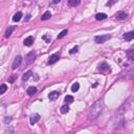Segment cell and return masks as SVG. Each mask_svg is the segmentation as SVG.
<instances>
[{
	"label": "cell",
	"instance_id": "obj_11",
	"mask_svg": "<svg viewBox=\"0 0 134 134\" xmlns=\"http://www.w3.org/2000/svg\"><path fill=\"white\" fill-rule=\"evenodd\" d=\"M26 92H27V94H29V96H34V94L37 93V88L35 87V86H30V87L27 88Z\"/></svg>",
	"mask_w": 134,
	"mask_h": 134
},
{
	"label": "cell",
	"instance_id": "obj_20",
	"mask_svg": "<svg viewBox=\"0 0 134 134\" xmlns=\"http://www.w3.org/2000/svg\"><path fill=\"white\" fill-rule=\"evenodd\" d=\"M73 100H75V98H73L72 96H66L65 98H64V102L66 104H70V103H72L73 102Z\"/></svg>",
	"mask_w": 134,
	"mask_h": 134
},
{
	"label": "cell",
	"instance_id": "obj_6",
	"mask_svg": "<svg viewBox=\"0 0 134 134\" xmlns=\"http://www.w3.org/2000/svg\"><path fill=\"white\" fill-rule=\"evenodd\" d=\"M98 69H100L101 71H107V72H110L111 71L110 66H109L106 62H102L101 64L98 65Z\"/></svg>",
	"mask_w": 134,
	"mask_h": 134
},
{
	"label": "cell",
	"instance_id": "obj_28",
	"mask_svg": "<svg viewBox=\"0 0 134 134\" xmlns=\"http://www.w3.org/2000/svg\"><path fill=\"white\" fill-rule=\"evenodd\" d=\"M10 122H12V117H10V116H6V117H4V123L6 125L10 124Z\"/></svg>",
	"mask_w": 134,
	"mask_h": 134
},
{
	"label": "cell",
	"instance_id": "obj_23",
	"mask_svg": "<svg viewBox=\"0 0 134 134\" xmlns=\"http://www.w3.org/2000/svg\"><path fill=\"white\" fill-rule=\"evenodd\" d=\"M6 90H8V86H6V84H1V85H0V96L4 93Z\"/></svg>",
	"mask_w": 134,
	"mask_h": 134
},
{
	"label": "cell",
	"instance_id": "obj_19",
	"mask_svg": "<svg viewBox=\"0 0 134 134\" xmlns=\"http://www.w3.org/2000/svg\"><path fill=\"white\" fill-rule=\"evenodd\" d=\"M60 111H61V113H63V114H66L67 112H69V107H68V105L62 106L61 109H60Z\"/></svg>",
	"mask_w": 134,
	"mask_h": 134
},
{
	"label": "cell",
	"instance_id": "obj_29",
	"mask_svg": "<svg viewBox=\"0 0 134 134\" xmlns=\"http://www.w3.org/2000/svg\"><path fill=\"white\" fill-rule=\"evenodd\" d=\"M60 1H61V0H52V2H54L55 4H57V3H59Z\"/></svg>",
	"mask_w": 134,
	"mask_h": 134
},
{
	"label": "cell",
	"instance_id": "obj_12",
	"mask_svg": "<svg viewBox=\"0 0 134 134\" xmlns=\"http://www.w3.org/2000/svg\"><path fill=\"white\" fill-rule=\"evenodd\" d=\"M22 16H23V14L21 12H17L13 17V21L14 22H19V21L21 20V18H22Z\"/></svg>",
	"mask_w": 134,
	"mask_h": 134
},
{
	"label": "cell",
	"instance_id": "obj_4",
	"mask_svg": "<svg viewBox=\"0 0 134 134\" xmlns=\"http://www.w3.org/2000/svg\"><path fill=\"white\" fill-rule=\"evenodd\" d=\"M21 63H22V57L21 56H17L15 58L13 62V65H12V69L13 70H16L17 68H19V66L21 65Z\"/></svg>",
	"mask_w": 134,
	"mask_h": 134
},
{
	"label": "cell",
	"instance_id": "obj_27",
	"mask_svg": "<svg viewBox=\"0 0 134 134\" xmlns=\"http://www.w3.org/2000/svg\"><path fill=\"white\" fill-rule=\"evenodd\" d=\"M77 49H79V46H75L72 49H70V51H69V54L70 55H73V54H76V52H77Z\"/></svg>",
	"mask_w": 134,
	"mask_h": 134
},
{
	"label": "cell",
	"instance_id": "obj_31",
	"mask_svg": "<svg viewBox=\"0 0 134 134\" xmlns=\"http://www.w3.org/2000/svg\"><path fill=\"white\" fill-rule=\"evenodd\" d=\"M92 87H93V88H96V87H97V83H94V85H93Z\"/></svg>",
	"mask_w": 134,
	"mask_h": 134
},
{
	"label": "cell",
	"instance_id": "obj_30",
	"mask_svg": "<svg viewBox=\"0 0 134 134\" xmlns=\"http://www.w3.org/2000/svg\"><path fill=\"white\" fill-rule=\"evenodd\" d=\"M29 19H30V15H27V16H26V19H25V21H29Z\"/></svg>",
	"mask_w": 134,
	"mask_h": 134
},
{
	"label": "cell",
	"instance_id": "obj_2",
	"mask_svg": "<svg viewBox=\"0 0 134 134\" xmlns=\"http://www.w3.org/2000/svg\"><path fill=\"white\" fill-rule=\"evenodd\" d=\"M109 39H111V35H103V36H96L94 37V41L96 43L101 44V43H105Z\"/></svg>",
	"mask_w": 134,
	"mask_h": 134
},
{
	"label": "cell",
	"instance_id": "obj_10",
	"mask_svg": "<svg viewBox=\"0 0 134 134\" xmlns=\"http://www.w3.org/2000/svg\"><path fill=\"white\" fill-rule=\"evenodd\" d=\"M33 43H34V37H33V36L27 37L25 40H24V42H23V44L25 45V46H27V47L31 46V45H33Z\"/></svg>",
	"mask_w": 134,
	"mask_h": 134
},
{
	"label": "cell",
	"instance_id": "obj_21",
	"mask_svg": "<svg viewBox=\"0 0 134 134\" xmlns=\"http://www.w3.org/2000/svg\"><path fill=\"white\" fill-rule=\"evenodd\" d=\"M127 56H128V58L130 60H134V50H133V48H130L128 52H127Z\"/></svg>",
	"mask_w": 134,
	"mask_h": 134
},
{
	"label": "cell",
	"instance_id": "obj_1",
	"mask_svg": "<svg viewBox=\"0 0 134 134\" xmlns=\"http://www.w3.org/2000/svg\"><path fill=\"white\" fill-rule=\"evenodd\" d=\"M104 101L102 100H98L96 101V103H94L92 106H91L90 110H89V114H88V116H89V119H91V121H94V119H96L98 117V115H100L102 113V111H103L104 109Z\"/></svg>",
	"mask_w": 134,
	"mask_h": 134
},
{
	"label": "cell",
	"instance_id": "obj_24",
	"mask_svg": "<svg viewBox=\"0 0 134 134\" xmlns=\"http://www.w3.org/2000/svg\"><path fill=\"white\" fill-rule=\"evenodd\" d=\"M42 39H43L46 43H50V41H51L50 35H43V36H42Z\"/></svg>",
	"mask_w": 134,
	"mask_h": 134
},
{
	"label": "cell",
	"instance_id": "obj_5",
	"mask_svg": "<svg viewBox=\"0 0 134 134\" xmlns=\"http://www.w3.org/2000/svg\"><path fill=\"white\" fill-rule=\"evenodd\" d=\"M25 60H26V64H31V63H34L35 60H36V54H35V51L29 52V54L25 57Z\"/></svg>",
	"mask_w": 134,
	"mask_h": 134
},
{
	"label": "cell",
	"instance_id": "obj_14",
	"mask_svg": "<svg viewBox=\"0 0 134 134\" xmlns=\"http://www.w3.org/2000/svg\"><path fill=\"white\" fill-rule=\"evenodd\" d=\"M31 75H33V72L30 71V70H29V71H26L25 73H24V75L22 76V81L23 82H26L27 80L29 79V77H31Z\"/></svg>",
	"mask_w": 134,
	"mask_h": 134
},
{
	"label": "cell",
	"instance_id": "obj_15",
	"mask_svg": "<svg viewBox=\"0 0 134 134\" xmlns=\"http://www.w3.org/2000/svg\"><path fill=\"white\" fill-rule=\"evenodd\" d=\"M107 18V15H106L105 13H100V14H96V19L97 21H101V20H105Z\"/></svg>",
	"mask_w": 134,
	"mask_h": 134
},
{
	"label": "cell",
	"instance_id": "obj_9",
	"mask_svg": "<svg viewBox=\"0 0 134 134\" xmlns=\"http://www.w3.org/2000/svg\"><path fill=\"white\" fill-rule=\"evenodd\" d=\"M59 96H60V92H59V91H52V92H50V93L48 94V98L50 101H56Z\"/></svg>",
	"mask_w": 134,
	"mask_h": 134
},
{
	"label": "cell",
	"instance_id": "obj_25",
	"mask_svg": "<svg viewBox=\"0 0 134 134\" xmlns=\"http://www.w3.org/2000/svg\"><path fill=\"white\" fill-rule=\"evenodd\" d=\"M67 34H68V30H67V29H64V30H62L61 33L59 34V36H58V39H62V38H64V37L66 36Z\"/></svg>",
	"mask_w": 134,
	"mask_h": 134
},
{
	"label": "cell",
	"instance_id": "obj_16",
	"mask_svg": "<svg viewBox=\"0 0 134 134\" xmlns=\"http://www.w3.org/2000/svg\"><path fill=\"white\" fill-rule=\"evenodd\" d=\"M50 17H51V13L50 12H45L43 15H42V17H41V20L42 21H45V20H48V19H50Z\"/></svg>",
	"mask_w": 134,
	"mask_h": 134
},
{
	"label": "cell",
	"instance_id": "obj_18",
	"mask_svg": "<svg viewBox=\"0 0 134 134\" xmlns=\"http://www.w3.org/2000/svg\"><path fill=\"white\" fill-rule=\"evenodd\" d=\"M81 0H68V4L70 6H77L80 4Z\"/></svg>",
	"mask_w": 134,
	"mask_h": 134
},
{
	"label": "cell",
	"instance_id": "obj_13",
	"mask_svg": "<svg viewBox=\"0 0 134 134\" xmlns=\"http://www.w3.org/2000/svg\"><path fill=\"white\" fill-rule=\"evenodd\" d=\"M134 38V31H129V33H126L124 35V39L126 41H131Z\"/></svg>",
	"mask_w": 134,
	"mask_h": 134
},
{
	"label": "cell",
	"instance_id": "obj_22",
	"mask_svg": "<svg viewBox=\"0 0 134 134\" xmlns=\"http://www.w3.org/2000/svg\"><path fill=\"white\" fill-rule=\"evenodd\" d=\"M80 89V84L79 83H75V84H72V86H71V91L72 92H77V90Z\"/></svg>",
	"mask_w": 134,
	"mask_h": 134
},
{
	"label": "cell",
	"instance_id": "obj_26",
	"mask_svg": "<svg viewBox=\"0 0 134 134\" xmlns=\"http://www.w3.org/2000/svg\"><path fill=\"white\" fill-rule=\"evenodd\" d=\"M117 1H118V0H109V1L106 3V5H107V6H112L114 3H116Z\"/></svg>",
	"mask_w": 134,
	"mask_h": 134
},
{
	"label": "cell",
	"instance_id": "obj_8",
	"mask_svg": "<svg viewBox=\"0 0 134 134\" xmlns=\"http://www.w3.org/2000/svg\"><path fill=\"white\" fill-rule=\"evenodd\" d=\"M39 121H40V114L35 113V114H33V115H30V117H29L30 125H35V124H36V123H38Z\"/></svg>",
	"mask_w": 134,
	"mask_h": 134
},
{
	"label": "cell",
	"instance_id": "obj_17",
	"mask_svg": "<svg viewBox=\"0 0 134 134\" xmlns=\"http://www.w3.org/2000/svg\"><path fill=\"white\" fill-rule=\"evenodd\" d=\"M14 29H15V26H9V29L5 30V35H4L5 38H10Z\"/></svg>",
	"mask_w": 134,
	"mask_h": 134
},
{
	"label": "cell",
	"instance_id": "obj_3",
	"mask_svg": "<svg viewBox=\"0 0 134 134\" xmlns=\"http://www.w3.org/2000/svg\"><path fill=\"white\" fill-rule=\"evenodd\" d=\"M128 17H129V14L128 13H126V12H118V13H116V15H115V19L118 20V21H125V20L128 19Z\"/></svg>",
	"mask_w": 134,
	"mask_h": 134
},
{
	"label": "cell",
	"instance_id": "obj_7",
	"mask_svg": "<svg viewBox=\"0 0 134 134\" xmlns=\"http://www.w3.org/2000/svg\"><path fill=\"white\" fill-rule=\"evenodd\" d=\"M60 59V54L57 52V54H54L49 57V60H48V64H55L57 61H59Z\"/></svg>",
	"mask_w": 134,
	"mask_h": 134
}]
</instances>
